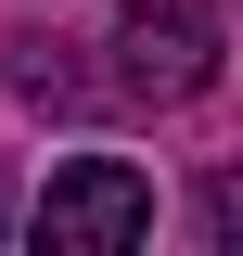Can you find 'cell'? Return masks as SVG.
<instances>
[{
	"label": "cell",
	"mask_w": 243,
	"mask_h": 256,
	"mask_svg": "<svg viewBox=\"0 0 243 256\" xmlns=\"http://www.w3.org/2000/svg\"><path fill=\"white\" fill-rule=\"evenodd\" d=\"M218 90V0H128L116 13V102L180 116Z\"/></svg>",
	"instance_id": "6da1fadb"
},
{
	"label": "cell",
	"mask_w": 243,
	"mask_h": 256,
	"mask_svg": "<svg viewBox=\"0 0 243 256\" xmlns=\"http://www.w3.org/2000/svg\"><path fill=\"white\" fill-rule=\"evenodd\" d=\"M38 244H52V256H128V244H154V180L116 166V154L52 166V192H38Z\"/></svg>",
	"instance_id": "7a4b0ae2"
},
{
	"label": "cell",
	"mask_w": 243,
	"mask_h": 256,
	"mask_svg": "<svg viewBox=\"0 0 243 256\" xmlns=\"http://www.w3.org/2000/svg\"><path fill=\"white\" fill-rule=\"evenodd\" d=\"M13 90H26L38 116H77V102H90V90H77V64H64V38H13Z\"/></svg>",
	"instance_id": "3957f363"
},
{
	"label": "cell",
	"mask_w": 243,
	"mask_h": 256,
	"mask_svg": "<svg viewBox=\"0 0 243 256\" xmlns=\"http://www.w3.org/2000/svg\"><path fill=\"white\" fill-rule=\"evenodd\" d=\"M205 244L243 256V166H230V180H205Z\"/></svg>",
	"instance_id": "277c9868"
},
{
	"label": "cell",
	"mask_w": 243,
	"mask_h": 256,
	"mask_svg": "<svg viewBox=\"0 0 243 256\" xmlns=\"http://www.w3.org/2000/svg\"><path fill=\"white\" fill-rule=\"evenodd\" d=\"M0 230H13V180H0Z\"/></svg>",
	"instance_id": "5b68a950"
}]
</instances>
